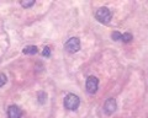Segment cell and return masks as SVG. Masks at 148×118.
I'll return each mask as SVG.
<instances>
[{"mask_svg":"<svg viewBox=\"0 0 148 118\" xmlns=\"http://www.w3.org/2000/svg\"><path fill=\"white\" fill-rule=\"evenodd\" d=\"M35 4V0H26V1H21V5L24 7H30Z\"/></svg>","mask_w":148,"mask_h":118,"instance_id":"11","label":"cell"},{"mask_svg":"<svg viewBox=\"0 0 148 118\" xmlns=\"http://www.w3.org/2000/svg\"><path fill=\"white\" fill-rule=\"evenodd\" d=\"M64 48H66V51L69 53H77L80 49V39L78 37L69 38L66 42V44H64Z\"/></svg>","mask_w":148,"mask_h":118,"instance_id":"3","label":"cell"},{"mask_svg":"<svg viewBox=\"0 0 148 118\" xmlns=\"http://www.w3.org/2000/svg\"><path fill=\"white\" fill-rule=\"evenodd\" d=\"M42 56H43V57H51V48H49L48 46H46V47L43 48Z\"/></svg>","mask_w":148,"mask_h":118,"instance_id":"13","label":"cell"},{"mask_svg":"<svg viewBox=\"0 0 148 118\" xmlns=\"http://www.w3.org/2000/svg\"><path fill=\"white\" fill-rule=\"evenodd\" d=\"M22 116V111L21 108L16 106V105H11L8 108V117L9 118H21Z\"/></svg>","mask_w":148,"mask_h":118,"instance_id":"6","label":"cell"},{"mask_svg":"<svg viewBox=\"0 0 148 118\" xmlns=\"http://www.w3.org/2000/svg\"><path fill=\"white\" fill-rule=\"evenodd\" d=\"M133 39V36L130 33V32H126V33H123L122 35V42H125V43H128V42H131V41Z\"/></svg>","mask_w":148,"mask_h":118,"instance_id":"8","label":"cell"},{"mask_svg":"<svg viewBox=\"0 0 148 118\" xmlns=\"http://www.w3.org/2000/svg\"><path fill=\"white\" fill-rule=\"evenodd\" d=\"M95 17L101 24H109L111 21L112 15H111V11L108 7H100V9H98V11L95 12Z\"/></svg>","mask_w":148,"mask_h":118,"instance_id":"2","label":"cell"},{"mask_svg":"<svg viewBox=\"0 0 148 118\" xmlns=\"http://www.w3.org/2000/svg\"><path fill=\"white\" fill-rule=\"evenodd\" d=\"M22 52L25 54H36L37 53V47L36 46H27L22 49Z\"/></svg>","mask_w":148,"mask_h":118,"instance_id":"7","label":"cell"},{"mask_svg":"<svg viewBox=\"0 0 148 118\" xmlns=\"http://www.w3.org/2000/svg\"><path fill=\"white\" fill-rule=\"evenodd\" d=\"M6 75L5 74H3V73H0V87H3L4 85H5L6 83Z\"/></svg>","mask_w":148,"mask_h":118,"instance_id":"12","label":"cell"},{"mask_svg":"<svg viewBox=\"0 0 148 118\" xmlns=\"http://www.w3.org/2000/svg\"><path fill=\"white\" fill-rule=\"evenodd\" d=\"M111 38L114 41H121L122 39V33H120L119 31H114L112 33H111Z\"/></svg>","mask_w":148,"mask_h":118,"instance_id":"9","label":"cell"},{"mask_svg":"<svg viewBox=\"0 0 148 118\" xmlns=\"http://www.w3.org/2000/svg\"><path fill=\"white\" fill-rule=\"evenodd\" d=\"M64 107L67 108L68 111H75L80 105V98L74 94H68L66 97H64Z\"/></svg>","mask_w":148,"mask_h":118,"instance_id":"1","label":"cell"},{"mask_svg":"<svg viewBox=\"0 0 148 118\" xmlns=\"http://www.w3.org/2000/svg\"><path fill=\"white\" fill-rule=\"evenodd\" d=\"M116 108H117V103H116V100L115 98H109V100H106V102H105V105H104V111L106 115H114L115 111H116Z\"/></svg>","mask_w":148,"mask_h":118,"instance_id":"5","label":"cell"},{"mask_svg":"<svg viewBox=\"0 0 148 118\" xmlns=\"http://www.w3.org/2000/svg\"><path fill=\"white\" fill-rule=\"evenodd\" d=\"M85 87H86V91L89 94H95L99 89V80L96 76H88L86 79V83H85Z\"/></svg>","mask_w":148,"mask_h":118,"instance_id":"4","label":"cell"},{"mask_svg":"<svg viewBox=\"0 0 148 118\" xmlns=\"http://www.w3.org/2000/svg\"><path fill=\"white\" fill-rule=\"evenodd\" d=\"M46 97H47V95H46L43 91L38 92V102L40 103H45L46 102Z\"/></svg>","mask_w":148,"mask_h":118,"instance_id":"10","label":"cell"}]
</instances>
